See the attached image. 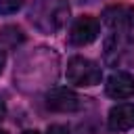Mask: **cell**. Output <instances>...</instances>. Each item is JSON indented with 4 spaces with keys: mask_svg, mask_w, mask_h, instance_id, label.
<instances>
[{
    "mask_svg": "<svg viewBox=\"0 0 134 134\" xmlns=\"http://www.w3.org/2000/svg\"><path fill=\"white\" fill-rule=\"evenodd\" d=\"M23 134H40V132H36V130H27V132H23Z\"/></svg>",
    "mask_w": 134,
    "mask_h": 134,
    "instance_id": "4fadbf2b",
    "label": "cell"
},
{
    "mask_svg": "<svg viewBox=\"0 0 134 134\" xmlns=\"http://www.w3.org/2000/svg\"><path fill=\"white\" fill-rule=\"evenodd\" d=\"M82 98L69 88H52L46 92V107L57 113H73L82 109Z\"/></svg>",
    "mask_w": 134,
    "mask_h": 134,
    "instance_id": "7a4b0ae2",
    "label": "cell"
},
{
    "mask_svg": "<svg viewBox=\"0 0 134 134\" xmlns=\"http://www.w3.org/2000/svg\"><path fill=\"white\" fill-rule=\"evenodd\" d=\"M25 0H0V15H13L23 6Z\"/></svg>",
    "mask_w": 134,
    "mask_h": 134,
    "instance_id": "9c48e42d",
    "label": "cell"
},
{
    "mask_svg": "<svg viewBox=\"0 0 134 134\" xmlns=\"http://www.w3.org/2000/svg\"><path fill=\"white\" fill-rule=\"evenodd\" d=\"M103 21L113 31H128L134 25V8L128 4H113L103 10Z\"/></svg>",
    "mask_w": 134,
    "mask_h": 134,
    "instance_id": "277c9868",
    "label": "cell"
},
{
    "mask_svg": "<svg viewBox=\"0 0 134 134\" xmlns=\"http://www.w3.org/2000/svg\"><path fill=\"white\" fill-rule=\"evenodd\" d=\"M4 115H6V105H4L2 100H0V121L4 119Z\"/></svg>",
    "mask_w": 134,
    "mask_h": 134,
    "instance_id": "8fae6325",
    "label": "cell"
},
{
    "mask_svg": "<svg viewBox=\"0 0 134 134\" xmlns=\"http://www.w3.org/2000/svg\"><path fill=\"white\" fill-rule=\"evenodd\" d=\"M4 63H6V57H4V52L0 50V73L4 71Z\"/></svg>",
    "mask_w": 134,
    "mask_h": 134,
    "instance_id": "7c38bea8",
    "label": "cell"
},
{
    "mask_svg": "<svg viewBox=\"0 0 134 134\" xmlns=\"http://www.w3.org/2000/svg\"><path fill=\"white\" fill-rule=\"evenodd\" d=\"M65 73H67L69 84L82 86V88L96 86V84H100V77H103L98 63H94L92 59H86V57H71Z\"/></svg>",
    "mask_w": 134,
    "mask_h": 134,
    "instance_id": "6da1fadb",
    "label": "cell"
},
{
    "mask_svg": "<svg viewBox=\"0 0 134 134\" xmlns=\"http://www.w3.org/2000/svg\"><path fill=\"white\" fill-rule=\"evenodd\" d=\"M98 31H100V23L94 17L84 15L80 19H75V23L71 25L69 42L75 44V46H86V44H90V42H94L98 38Z\"/></svg>",
    "mask_w": 134,
    "mask_h": 134,
    "instance_id": "3957f363",
    "label": "cell"
},
{
    "mask_svg": "<svg viewBox=\"0 0 134 134\" xmlns=\"http://www.w3.org/2000/svg\"><path fill=\"white\" fill-rule=\"evenodd\" d=\"M107 124H109V128L113 132H126V130L134 128V105L121 103V105L111 107Z\"/></svg>",
    "mask_w": 134,
    "mask_h": 134,
    "instance_id": "52a82bcc",
    "label": "cell"
},
{
    "mask_svg": "<svg viewBox=\"0 0 134 134\" xmlns=\"http://www.w3.org/2000/svg\"><path fill=\"white\" fill-rule=\"evenodd\" d=\"M130 52H132V42L126 31H115L105 42V61L111 65H119Z\"/></svg>",
    "mask_w": 134,
    "mask_h": 134,
    "instance_id": "5b68a950",
    "label": "cell"
},
{
    "mask_svg": "<svg viewBox=\"0 0 134 134\" xmlns=\"http://www.w3.org/2000/svg\"><path fill=\"white\" fill-rule=\"evenodd\" d=\"M105 90L111 98H130L134 96V75L128 71H115L109 75Z\"/></svg>",
    "mask_w": 134,
    "mask_h": 134,
    "instance_id": "8992f818",
    "label": "cell"
},
{
    "mask_svg": "<svg viewBox=\"0 0 134 134\" xmlns=\"http://www.w3.org/2000/svg\"><path fill=\"white\" fill-rule=\"evenodd\" d=\"M48 134H69V130H67L65 126L52 124V126H48Z\"/></svg>",
    "mask_w": 134,
    "mask_h": 134,
    "instance_id": "30bf717a",
    "label": "cell"
},
{
    "mask_svg": "<svg viewBox=\"0 0 134 134\" xmlns=\"http://www.w3.org/2000/svg\"><path fill=\"white\" fill-rule=\"evenodd\" d=\"M23 40H25V36L17 25H4L0 29V44H4V46H17Z\"/></svg>",
    "mask_w": 134,
    "mask_h": 134,
    "instance_id": "ba28073f",
    "label": "cell"
},
{
    "mask_svg": "<svg viewBox=\"0 0 134 134\" xmlns=\"http://www.w3.org/2000/svg\"><path fill=\"white\" fill-rule=\"evenodd\" d=\"M0 134H8V132H6V130H0Z\"/></svg>",
    "mask_w": 134,
    "mask_h": 134,
    "instance_id": "5bb4252c",
    "label": "cell"
}]
</instances>
